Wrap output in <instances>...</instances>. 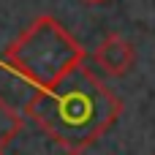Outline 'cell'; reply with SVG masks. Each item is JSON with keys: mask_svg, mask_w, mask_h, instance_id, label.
<instances>
[{"mask_svg": "<svg viewBox=\"0 0 155 155\" xmlns=\"http://www.w3.org/2000/svg\"><path fill=\"white\" fill-rule=\"evenodd\" d=\"M25 112L68 155H82L120 120L123 101L87 65H79L54 87L38 90Z\"/></svg>", "mask_w": 155, "mask_h": 155, "instance_id": "1", "label": "cell"}, {"mask_svg": "<svg viewBox=\"0 0 155 155\" xmlns=\"http://www.w3.org/2000/svg\"><path fill=\"white\" fill-rule=\"evenodd\" d=\"M84 46L57 22L52 14H41L30 22V27L8 44L0 63L14 76L30 82L38 90H49L84 65Z\"/></svg>", "mask_w": 155, "mask_h": 155, "instance_id": "2", "label": "cell"}, {"mask_svg": "<svg viewBox=\"0 0 155 155\" xmlns=\"http://www.w3.org/2000/svg\"><path fill=\"white\" fill-rule=\"evenodd\" d=\"M93 57H95L98 68H101L106 76H114V79L125 76V74L134 68V63H136L134 44H131L125 35H120V33H109V35L95 46Z\"/></svg>", "mask_w": 155, "mask_h": 155, "instance_id": "3", "label": "cell"}, {"mask_svg": "<svg viewBox=\"0 0 155 155\" xmlns=\"http://www.w3.org/2000/svg\"><path fill=\"white\" fill-rule=\"evenodd\" d=\"M19 131H25V120L22 114L0 95V153L19 136Z\"/></svg>", "mask_w": 155, "mask_h": 155, "instance_id": "4", "label": "cell"}, {"mask_svg": "<svg viewBox=\"0 0 155 155\" xmlns=\"http://www.w3.org/2000/svg\"><path fill=\"white\" fill-rule=\"evenodd\" d=\"M84 3H93L95 5V3H106V0H84Z\"/></svg>", "mask_w": 155, "mask_h": 155, "instance_id": "5", "label": "cell"}]
</instances>
